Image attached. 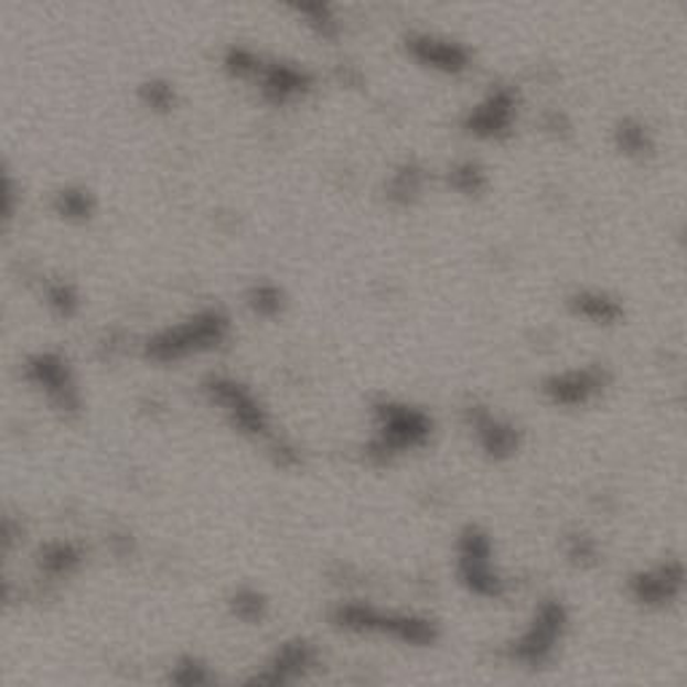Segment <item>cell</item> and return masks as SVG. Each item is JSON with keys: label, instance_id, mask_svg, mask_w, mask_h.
Wrapping results in <instances>:
<instances>
[{"label": "cell", "instance_id": "1", "mask_svg": "<svg viewBox=\"0 0 687 687\" xmlns=\"http://www.w3.org/2000/svg\"><path fill=\"white\" fill-rule=\"evenodd\" d=\"M223 333H226V323L221 318H215V314H207V318L196 320V323L157 336L146 346V355L157 363L181 361V357L191 355V352L218 346Z\"/></svg>", "mask_w": 687, "mask_h": 687}, {"label": "cell", "instance_id": "2", "mask_svg": "<svg viewBox=\"0 0 687 687\" xmlns=\"http://www.w3.org/2000/svg\"><path fill=\"white\" fill-rule=\"evenodd\" d=\"M336 623L352 631H382V634H393L404 642H414V645H427L436 640V631L427 621H414V618H385L374 612L371 607L346 604L336 612Z\"/></svg>", "mask_w": 687, "mask_h": 687}, {"label": "cell", "instance_id": "3", "mask_svg": "<svg viewBox=\"0 0 687 687\" xmlns=\"http://www.w3.org/2000/svg\"><path fill=\"white\" fill-rule=\"evenodd\" d=\"M382 438H379V449H411V446H419L430 432V422L422 417L419 411H411V408H395L385 406L382 408Z\"/></svg>", "mask_w": 687, "mask_h": 687}, {"label": "cell", "instance_id": "4", "mask_svg": "<svg viewBox=\"0 0 687 687\" xmlns=\"http://www.w3.org/2000/svg\"><path fill=\"white\" fill-rule=\"evenodd\" d=\"M489 540L479 532H470L462 540V575H465L468 586L475 593H484V597H497L500 593V580L494 578L492 569H489Z\"/></svg>", "mask_w": 687, "mask_h": 687}, {"label": "cell", "instance_id": "5", "mask_svg": "<svg viewBox=\"0 0 687 687\" xmlns=\"http://www.w3.org/2000/svg\"><path fill=\"white\" fill-rule=\"evenodd\" d=\"M210 395H213L218 404H223L228 408V414L234 417L237 427H243L245 432H264L266 430V417L264 411L258 408L256 400L250 398L245 387L234 385V382L226 379H215L210 382Z\"/></svg>", "mask_w": 687, "mask_h": 687}, {"label": "cell", "instance_id": "6", "mask_svg": "<svg viewBox=\"0 0 687 687\" xmlns=\"http://www.w3.org/2000/svg\"><path fill=\"white\" fill-rule=\"evenodd\" d=\"M561 629H565V612H561L559 604H546L540 610V615H537L535 626H532L529 634L524 636L522 642H518L516 653L518 658L524 661H532V664H537V661H543L548 655V650L554 647L556 636L561 634Z\"/></svg>", "mask_w": 687, "mask_h": 687}, {"label": "cell", "instance_id": "7", "mask_svg": "<svg viewBox=\"0 0 687 687\" xmlns=\"http://www.w3.org/2000/svg\"><path fill=\"white\" fill-rule=\"evenodd\" d=\"M30 379L52 395L62 408H76V393H73L71 382H67V368L57 355H41L30 363Z\"/></svg>", "mask_w": 687, "mask_h": 687}, {"label": "cell", "instance_id": "8", "mask_svg": "<svg viewBox=\"0 0 687 687\" xmlns=\"http://www.w3.org/2000/svg\"><path fill=\"white\" fill-rule=\"evenodd\" d=\"M312 664V653L303 642H293V645H285L280 650V655L275 658V666H271L269 674L258 677L256 683H288V679L299 677V674L307 672V666Z\"/></svg>", "mask_w": 687, "mask_h": 687}, {"label": "cell", "instance_id": "9", "mask_svg": "<svg viewBox=\"0 0 687 687\" xmlns=\"http://www.w3.org/2000/svg\"><path fill=\"white\" fill-rule=\"evenodd\" d=\"M599 385H602L599 374L583 371V374H567L561 376V379L550 382L548 393L554 395V400H559V404H586V400L597 393Z\"/></svg>", "mask_w": 687, "mask_h": 687}, {"label": "cell", "instance_id": "10", "mask_svg": "<svg viewBox=\"0 0 687 687\" xmlns=\"http://www.w3.org/2000/svg\"><path fill=\"white\" fill-rule=\"evenodd\" d=\"M481 438H484V446H486L489 454H497V457L511 454V451L516 449V443H518L516 430L492 422V419H486V422L481 425Z\"/></svg>", "mask_w": 687, "mask_h": 687}, {"label": "cell", "instance_id": "11", "mask_svg": "<svg viewBox=\"0 0 687 687\" xmlns=\"http://www.w3.org/2000/svg\"><path fill=\"white\" fill-rule=\"evenodd\" d=\"M41 565L49 569V572H67V569H73L78 565V550L73 546H52L43 550L41 556Z\"/></svg>", "mask_w": 687, "mask_h": 687}, {"label": "cell", "instance_id": "12", "mask_svg": "<svg viewBox=\"0 0 687 687\" xmlns=\"http://www.w3.org/2000/svg\"><path fill=\"white\" fill-rule=\"evenodd\" d=\"M234 612H237V615L243 618V621H247V623L261 621L264 612H266V602H264L261 597H258V593L243 591L237 599H234Z\"/></svg>", "mask_w": 687, "mask_h": 687}, {"label": "cell", "instance_id": "13", "mask_svg": "<svg viewBox=\"0 0 687 687\" xmlns=\"http://www.w3.org/2000/svg\"><path fill=\"white\" fill-rule=\"evenodd\" d=\"M175 679L178 685H200L207 679V674H204V668L200 664H185L181 666V672H175Z\"/></svg>", "mask_w": 687, "mask_h": 687}]
</instances>
